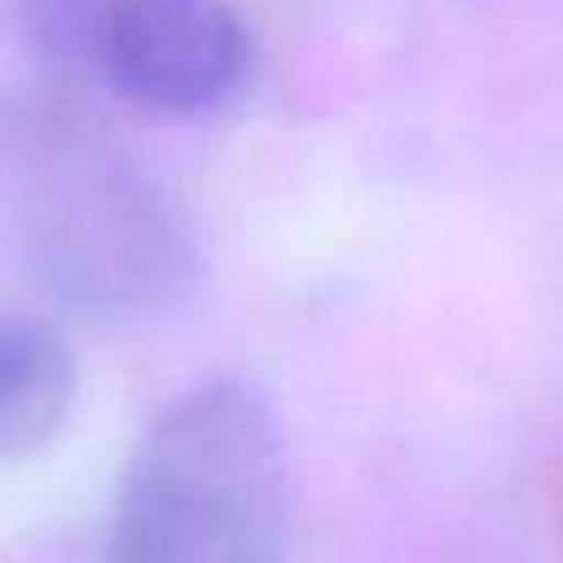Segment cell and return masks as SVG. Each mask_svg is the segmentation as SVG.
<instances>
[{
  "label": "cell",
  "mask_w": 563,
  "mask_h": 563,
  "mask_svg": "<svg viewBox=\"0 0 563 563\" xmlns=\"http://www.w3.org/2000/svg\"><path fill=\"white\" fill-rule=\"evenodd\" d=\"M0 238L40 287L95 321H148L198 287L184 198L95 119L0 99Z\"/></svg>",
  "instance_id": "1"
},
{
  "label": "cell",
  "mask_w": 563,
  "mask_h": 563,
  "mask_svg": "<svg viewBox=\"0 0 563 563\" xmlns=\"http://www.w3.org/2000/svg\"><path fill=\"white\" fill-rule=\"evenodd\" d=\"M104 563H291L287 440L263 390L203 380L148 416Z\"/></svg>",
  "instance_id": "2"
},
{
  "label": "cell",
  "mask_w": 563,
  "mask_h": 563,
  "mask_svg": "<svg viewBox=\"0 0 563 563\" xmlns=\"http://www.w3.org/2000/svg\"><path fill=\"white\" fill-rule=\"evenodd\" d=\"M99 75L148 114H208L238 95L253 40L233 0H104L89 20Z\"/></svg>",
  "instance_id": "3"
},
{
  "label": "cell",
  "mask_w": 563,
  "mask_h": 563,
  "mask_svg": "<svg viewBox=\"0 0 563 563\" xmlns=\"http://www.w3.org/2000/svg\"><path fill=\"white\" fill-rule=\"evenodd\" d=\"M75 361L49 327L0 317V460L40 450L69 416Z\"/></svg>",
  "instance_id": "4"
}]
</instances>
